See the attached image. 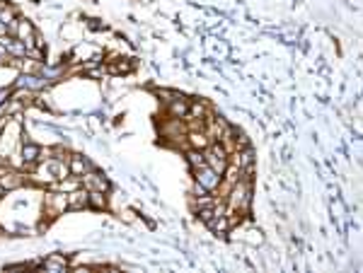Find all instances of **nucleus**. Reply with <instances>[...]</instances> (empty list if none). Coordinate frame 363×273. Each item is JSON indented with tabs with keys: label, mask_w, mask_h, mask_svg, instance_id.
Instances as JSON below:
<instances>
[{
	"label": "nucleus",
	"mask_w": 363,
	"mask_h": 273,
	"mask_svg": "<svg viewBox=\"0 0 363 273\" xmlns=\"http://www.w3.org/2000/svg\"><path fill=\"white\" fill-rule=\"evenodd\" d=\"M228 150H225L223 145L216 140L213 145H211V152H208V157H206V164L211 167V169H216L218 174H223L225 169H228Z\"/></svg>",
	"instance_id": "obj_1"
},
{
	"label": "nucleus",
	"mask_w": 363,
	"mask_h": 273,
	"mask_svg": "<svg viewBox=\"0 0 363 273\" xmlns=\"http://www.w3.org/2000/svg\"><path fill=\"white\" fill-rule=\"evenodd\" d=\"M196 182H198L206 191H213V189H218V184H221V174H218L216 169H211L208 164H203V167H196Z\"/></svg>",
	"instance_id": "obj_2"
},
{
	"label": "nucleus",
	"mask_w": 363,
	"mask_h": 273,
	"mask_svg": "<svg viewBox=\"0 0 363 273\" xmlns=\"http://www.w3.org/2000/svg\"><path fill=\"white\" fill-rule=\"evenodd\" d=\"M83 184L90 189V191H102V193L109 191V182H107L102 174H95V172L83 174Z\"/></svg>",
	"instance_id": "obj_3"
},
{
	"label": "nucleus",
	"mask_w": 363,
	"mask_h": 273,
	"mask_svg": "<svg viewBox=\"0 0 363 273\" xmlns=\"http://www.w3.org/2000/svg\"><path fill=\"white\" fill-rule=\"evenodd\" d=\"M41 266H44L46 271H51V273H61V271H66L70 264H68V259H66V256H61V254H51V256H46V259L41 261Z\"/></svg>",
	"instance_id": "obj_4"
},
{
	"label": "nucleus",
	"mask_w": 363,
	"mask_h": 273,
	"mask_svg": "<svg viewBox=\"0 0 363 273\" xmlns=\"http://www.w3.org/2000/svg\"><path fill=\"white\" fill-rule=\"evenodd\" d=\"M87 193L85 189H73V191L66 193V198H68V208H85L87 206Z\"/></svg>",
	"instance_id": "obj_5"
},
{
	"label": "nucleus",
	"mask_w": 363,
	"mask_h": 273,
	"mask_svg": "<svg viewBox=\"0 0 363 273\" xmlns=\"http://www.w3.org/2000/svg\"><path fill=\"white\" fill-rule=\"evenodd\" d=\"M68 172L73 174V177H83V174H87V172H92V167H90V162L87 160H83V157H70V164H68Z\"/></svg>",
	"instance_id": "obj_6"
},
{
	"label": "nucleus",
	"mask_w": 363,
	"mask_h": 273,
	"mask_svg": "<svg viewBox=\"0 0 363 273\" xmlns=\"http://www.w3.org/2000/svg\"><path fill=\"white\" fill-rule=\"evenodd\" d=\"M20 157H22V162H36V160H41V148L34 143H25Z\"/></svg>",
	"instance_id": "obj_7"
},
{
	"label": "nucleus",
	"mask_w": 363,
	"mask_h": 273,
	"mask_svg": "<svg viewBox=\"0 0 363 273\" xmlns=\"http://www.w3.org/2000/svg\"><path fill=\"white\" fill-rule=\"evenodd\" d=\"M0 184H2V189H5V191H10V189L22 186V177H20V174H15V172H2V174H0Z\"/></svg>",
	"instance_id": "obj_8"
},
{
	"label": "nucleus",
	"mask_w": 363,
	"mask_h": 273,
	"mask_svg": "<svg viewBox=\"0 0 363 273\" xmlns=\"http://www.w3.org/2000/svg\"><path fill=\"white\" fill-rule=\"evenodd\" d=\"M87 206L104 211V208H107V198H104V193L102 191H90L87 193Z\"/></svg>",
	"instance_id": "obj_9"
},
{
	"label": "nucleus",
	"mask_w": 363,
	"mask_h": 273,
	"mask_svg": "<svg viewBox=\"0 0 363 273\" xmlns=\"http://www.w3.org/2000/svg\"><path fill=\"white\" fill-rule=\"evenodd\" d=\"M252 162H254V152H252V148L247 145V148L237 155V167H240V169H252Z\"/></svg>",
	"instance_id": "obj_10"
},
{
	"label": "nucleus",
	"mask_w": 363,
	"mask_h": 273,
	"mask_svg": "<svg viewBox=\"0 0 363 273\" xmlns=\"http://www.w3.org/2000/svg\"><path fill=\"white\" fill-rule=\"evenodd\" d=\"M17 85H20V87H29V90H39V87H44L46 82H44V78H34V75H27V78H20V80H17Z\"/></svg>",
	"instance_id": "obj_11"
},
{
	"label": "nucleus",
	"mask_w": 363,
	"mask_h": 273,
	"mask_svg": "<svg viewBox=\"0 0 363 273\" xmlns=\"http://www.w3.org/2000/svg\"><path fill=\"white\" fill-rule=\"evenodd\" d=\"M169 114H172V116H177V119H184V116L189 114V107H187L182 99H177V102L169 107Z\"/></svg>",
	"instance_id": "obj_12"
},
{
	"label": "nucleus",
	"mask_w": 363,
	"mask_h": 273,
	"mask_svg": "<svg viewBox=\"0 0 363 273\" xmlns=\"http://www.w3.org/2000/svg\"><path fill=\"white\" fill-rule=\"evenodd\" d=\"M5 51H10L12 56H25L27 54V46H25V41H12L10 39V44L5 46Z\"/></svg>",
	"instance_id": "obj_13"
},
{
	"label": "nucleus",
	"mask_w": 363,
	"mask_h": 273,
	"mask_svg": "<svg viewBox=\"0 0 363 273\" xmlns=\"http://www.w3.org/2000/svg\"><path fill=\"white\" fill-rule=\"evenodd\" d=\"M133 68V63L131 61H126V58H121L119 63H114L112 65V73H119V75H124V73H129Z\"/></svg>",
	"instance_id": "obj_14"
},
{
	"label": "nucleus",
	"mask_w": 363,
	"mask_h": 273,
	"mask_svg": "<svg viewBox=\"0 0 363 273\" xmlns=\"http://www.w3.org/2000/svg\"><path fill=\"white\" fill-rule=\"evenodd\" d=\"M187 157H189V162L194 164V167H203V164H206V157H203L198 150H189V155H187Z\"/></svg>",
	"instance_id": "obj_15"
},
{
	"label": "nucleus",
	"mask_w": 363,
	"mask_h": 273,
	"mask_svg": "<svg viewBox=\"0 0 363 273\" xmlns=\"http://www.w3.org/2000/svg\"><path fill=\"white\" fill-rule=\"evenodd\" d=\"M213 218H216V211H213V208H201V211H198V220L211 222Z\"/></svg>",
	"instance_id": "obj_16"
},
{
	"label": "nucleus",
	"mask_w": 363,
	"mask_h": 273,
	"mask_svg": "<svg viewBox=\"0 0 363 273\" xmlns=\"http://www.w3.org/2000/svg\"><path fill=\"white\" fill-rule=\"evenodd\" d=\"M189 140H192V145H196V148H203V145L208 143L203 133H192V136H189Z\"/></svg>",
	"instance_id": "obj_17"
},
{
	"label": "nucleus",
	"mask_w": 363,
	"mask_h": 273,
	"mask_svg": "<svg viewBox=\"0 0 363 273\" xmlns=\"http://www.w3.org/2000/svg\"><path fill=\"white\" fill-rule=\"evenodd\" d=\"M192 114H194V116H201V114H203V107H201V104H196V107H192Z\"/></svg>",
	"instance_id": "obj_18"
},
{
	"label": "nucleus",
	"mask_w": 363,
	"mask_h": 273,
	"mask_svg": "<svg viewBox=\"0 0 363 273\" xmlns=\"http://www.w3.org/2000/svg\"><path fill=\"white\" fill-rule=\"evenodd\" d=\"M194 191L198 193V196H203V193H206V189H203V186H201V184L196 182V184H194Z\"/></svg>",
	"instance_id": "obj_19"
},
{
	"label": "nucleus",
	"mask_w": 363,
	"mask_h": 273,
	"mask_svg": "<svg viewBox=\"0 0 363 273\" xmlns=\"http://www.w3.org/2000/svg\"><path fill=\"white\" fill-rule=\"evenodd\" d=\"M7 94H10L7 90H5V92H0V102H5V97H7Z\"/></svg>",
	"instance_id": "obj_20"
},
{
	"label": "nucleus",
	"mask_w": 363,
	"mask_h": 273,
	"mask_svg": "<svg viewBox=\"0 0 363 273\" xmlns=\"http://www.w3.org/2000/svg\"><path fill=\"white\" fill-rule=\"evenodd\" d=\"M2 196H5V189H2V184H0V198H2Z\"/></svg>",
	"instance_id": "obj_21"
},
{
	"label": "nucleus",
	"mask_w": 363,
	"mask_h": 273,
	"mask_svg": "<svg viewBox=\"0 0 363 273\" xmlns=\"http://www.w3.org/2000/svg\"><path fill=\"white\" fill-rule=\"evenodd\" d=\"M2 7H5V2H2V0H0V10H2Z\"/></svg>",
	"instance_id": "obj_22"
}]
</instances>
